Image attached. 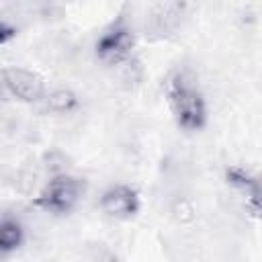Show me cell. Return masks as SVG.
I'll return each instance as SVG.
<instances>
[{
  "label": "cell",
  "instance_id": "3957f363",
  "mask_svg": "<svg viewBox=\"0 0 262 262\" xmlns=\"http://www.w3.org/2000/svg\"><path fill=\"white\" fill-rule=\"evenodd\" d=\"M82 192H84L82 180L63 174V176L51 178L43 186V190L39 192V196H37L35 203H37V207H41L47 213L66 215V213H70L80 203Z\"/></svg>",
  "mask_w": 262,
  "mask_h": 262
},
{
  "label": "cell",
  "instance_id": "6da1fadb",
  "mask_svg": "<svg viewBox=\"0 0 262 262\" xmlns=\"http://www.w3.org/2000/svg\"><path fill=\"white\" fill-rule=\"evenodd\" d=\"M166 98L178 127L199 131L207 123V102L194 74L186 68L172 72L166 82Z\"/></svg>",
  "mask_w": 262,
  "mask_h": 262
},
{
  "label": "cell",
  "instance_id": "ba28073f",
  "mask_svg": "<svg viewBox=\"0 0 262 262\" xmlns=\"http://www.w3.org/2000/svg\"><path fill=\"white\" fill-rule=\"evenodd\" d=\"M20 244H23V225L14 217L4 215L0 223V250L4 254H10Z\"/></svg>",
  "mask_w": 262,
  "mask_h": 262
},
{
  "label": "cell",
  "instance_id": "5b68a950",
  "mask_svg": "<svg viewBox=\"0 0 262 262\" xmlns=\"http://www.w3.org/2000/svg\"><path fill=\"white\" fill-rule=\"evenodd\" d=\"M2 82L6 92L20 102H39L47 94L43 78L27 68H4Z\"/></svg>",
  "mask_w": 262,
  "mask_h": 262
},
{
  "label": "cell",
  "instance_id": "7a4b0ae2",
  "mask_svg": "<svg viewBox=\"0 0 262 262\" xmlns=\"http://www.w3.org/2000/svg\"><path fill=\"white\" fill-rule=\"evenodd\" d=\"M133 45H135L133 27L125 14H119V18L113 20L100 33L96 41V55L106 66H119L131 55Z\"/></svg>",
  "mask_w": 262,
  "mask_h": 262
},
{
  "label": "cell",
  "instance_id": "277c9868",
  "mask_svg": "<svg viewBox=\"0 0 262 262\" xmlns=\"http://www.w3.org/2000/svg\"><path fill=\"white\" fill-rule=\"evenodd\" d=\"M186 6L180 2H158V4H149L143 16V29L145 35L151 39H162L172 35L184 16Z\"/></svg>",
  "mask_w": 262,
  "mask_h": 262
},
{
  "label": "cell",
  "instance_id": "52a82bcc",
  "mask_svg": "<svg viewBox=\"0 0 262 262\" xmlns=\"http://www.w3.org/2000/svg\"><path fill=\"white\" fill-rule=\"evenodd\" d=\"M227 180L244 194L248 207L262 217V176H252L244 170L231 168L227 170Z\"/></svg>",
  "mask_w": 262,
  "mask_h": 262
},
{
  "label": "cell",
  "instance_id": "9c48e42d",
  "mask_svg": "<svg viewBox=\"0 0 262 262\" xmlns=\"http://www.w3.org/2000/svg\"><path fill=\"white\" fill-rule=\"evenodd\" d=\"M45 104V108H49L51 113H68L76 106V94L72 90L66 88H57V90H49L45 94V98L41 100Z\"/></svg>",
  "mask_w": 262,
  "mask_h": 262
},
{
  "label": "cell",
  "instance_id": "8992f818",
  "mask_svg": "<svg viewBox=\"0 0 262 262\" xmlns=\"http://www.w3.org/2000/svg\"><path fill=\"white\" fill-rule=\"evenodd\" d=\"M98 207L108 217L129 219L139 211V196H137L135 188L125 186V184H117V186H111L102 192Z\"/></svg>",
  "mask_w": 262,
  "mask_h": 262
}]
</instances>
